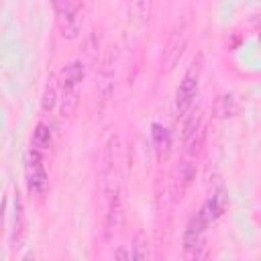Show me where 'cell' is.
I'll list each match as a JSON object with an SVG mask.
<instances>
[{"mask_svg": "<svg viewBox=\"0 0 261 261\" xmlns=\"http://www.w3.org/2000/svg\"><path fill=\"white\" fill-rule=\"evenodd\" d=\"M114 57H116L114 47H106L104 49V55L100 59L98 73H96L94 96H96V104H98V110L100 112L106 108V104L110 102L112 92H114Z\"/></svg>", "mask_w": 261, "mask_h": 261, "instance_id": "1", "label": "cell"}, {"mask_svg": "<svg viewBox=\"0 0 261 261\" xmlns=\"http://www.w3.org/2000/svg\"><path fill=\"white\" fill-rule=\"evenodd\" d=\"M202 67H204V55L198 53L194 57V61L190 63V67L186 69L181 82H179V88H177V94H175V106H177V112H186L196 94H198V86H200V75H202Z\"/></svg>", "mask_w": 261, "mask_h": 261, "instance_id": "2", "label": "cell"}, {"mask_svg": "<svg viewBox=\"0 0 261 261\" xmlns=\"http://www.w3.org/2000/svg\"><path fill=\"white\" fill-rule=\"evenodd\" d=\"M102 179H104L106 196H112L114 192L120 190V147H118V137H110L108 143H106Z\"/></svg>", "mask_w": 261, "mask_h": 261, "instance_id": "3", "label": "cell"}, {"mask_svg": "<svg viewBox=\"0 0 261 261\" xmlns=\"http://www.w3.org/2000/svg\"><path fill=\"white\" fill-rule=\"evenodd\" d=\"M186 45H188V24H186V20H181L171 29V33L165 41V47H163L161 61L167 67V71H171L179 63V59L186 51Z\"/></svg>", "mask_w": 261, "mask_h": 261, "instance_id": "4", "label": "cell"}, {"mask_svg": "<svg viewBox=\"0 0 261 261\" xmlns=\"http://www.w3.org/2000/svg\"><path fill=\"white\" fill-rule=\"evenodd\" d=\"M84 24V6L80 0H67V4L57 12V27L63 39H75Z\"/></svg>", "mask_w": 261, "mask_h": 261, "instance_id": "5", "label": "cell"}, {"mask_svg": "<svg viewBox=\"0 0 261 261\" xmlns=\"http://www.w3.org/2000/svg\"><path fill=\"white\" fill-rule=\"evenodd\" d=\"M24 175H27V186L31 194H43L47 188V171L43 165V157L39 149H31L27 153V165H24Z\"/></svg>", "mask_w": 261, "mask_h": 261, "instance_id": "6", "label": "cell"}, {"mask_svg": "<svg viewBox=\"0 0 261 261\" xmlns=\"http://www.w3.org/2000/svg\"><path fill=\"white\" fill-rule=\"evenodd\" d=\"M124 224V206L120 190L108 196V210H106V234H114Z\"/></svg>", "mask_w": 261, "mask_h": 261, "instance_id": "7", "label": "cell"}, {"mask_svg": "<svg viewBox=\"0 0 261 261\" xmlns=\"http://www.w3.org/2000/svg\"><path fill=\"white\" fill-rule=\"evenodd\" d=\"M86 75V63L82 59H73L69 61L63 69H61V75H59V84H61V90H77L80 82L84 80Z\"/></svg>", "mask_w": 261, "mask_h": 261, "instance_id": "8", "label": "cell"}, {"mask_svg": "<svg viewBox=\"0 0 261 261\" xmlns=\"http://www.w3.org/2000/svg\"><path fill=\"white\" fill-rule=\"evenodd\" d=\"M226 206H228V196H226L224 190H218L214 196H210V198L200 206L198 212H200L208 222H214L216 218H220V216L224 214Z\"/></svg>", "mask_w": 261, "mask_h": 261, "instance_id": "9", "label": "cell"}, {"mask_svg": "<svg viewBox=\"0 0 261 261\" xmlns=\"http://www.w3.org/2000/svg\"><path fill=\"white\" fill-rule=\"evenodd\" d=\"M194 179H196V157L192 153H186L175 167V181L181 190H186L188 186H192Z\"/></svg>", "mask_w": 261, "mask_h": 261, "instance_id": "10", "label": "cell"}, {"mask_svg": "<svg viewBox=\"0 0 261 261\" xmlns=\"http://www.w3.org/2000/svg\"><path fill=\"white\" fill-rule=\"evenodd\" d=\"M153 12V0H128V16L137 27L149 22Z\"/></svg>", "mask_w": 261, "mask_h": 261, "instance_id": "11", "label": "cell"}, {"mask_svg": "<svg viewBox=\"0 0 261 261\" xmlns=\"http://www.w3.org/2000/svg\"><path fill=\"white\" fill-rule=\"evenodd\" d=\"M237 110H239V106H237V98L232 94H222L212 104V114L216 118H230L237 114Z\"/></svg>", "mask_w": 261, "mask_h": 261, "instance_id": "12", "label": "cell"}, {"mask_svg": "<svg viewBox=\"0 0 261 261\" xmlns=\"http://www.w3.org/2000/svg\"><path fill=\"white\" fill-rule=\"evenodd\" d=\"M186 112H188V110H186ZM200 122H202V108L196 106V108H192V110L186 114V118H184V124H181V141H184V143L192 141V137L198 135Z\"/></svg>", "mask_w": 261, "mask_h": 261, "instance_id": "13", "label": "cell"}, {"mask_svg": "<svg viewBox=\"0 0 261 261\" xmlns=\"http://www.w3.org/2000/svg\"><path fill=\"white\" fill-rule=\"evenodd\" d=\"M151 137H153L157 155H159V157H167V153H169V149H171V137H169L167 128L155 122V124L151 126Z\"/></svg>", "mask_w": 261, "mask_h": 261, "instance_id": "14", "label": "cell"}, {"mask_svg": "<svg viewBox=\"0 0 261 261\" xmlns=\"http://www.w3.org/2000/svg\"><path fill=\"white\" fill-rule=\"evenodd\" d=\"M77 108V90H61V104H59V116L71 118Z\"/></svg>", "mask_w": 261, "mask_h": 261, "instance_id": "15", "label": "cell"}, {"mask_svg": "<svg viewBox=\"0 0 261 261\" xmlns=\"http://www.w3.org/2000/svg\"><path fill=\"white\" fill-rule=\"evenodd\" d=\"M33 147L43 151L51 147V126H47L45 122H39L33 130Z\"/></svg>", "mask_w": 261, "mask_h": 261, "instance_id": "16", "label": "cell"}, {"mask_svg": "<svg viewBox=\"0 0 261 261\" xmlns=\"http://www.w3.org/2000/svg\"><path fill=\"white\" fill-rule=\"evenodd\" d=\"M24 237V210H22V202L16 194V216H14V234H12V245L20 247Z\"/></svg>", "mask_w": 261, "mask_h": 261, "instance_id": "17", "label": "cell"}, {"mask_svg": "<svg viewBox=\"0 0 261 261\" xmlns=\"http://www.w3.org/2000/svg\"><path fill=\"white\" fill-rule=\"evenodd\" d=\"M57 104V80L55 77H49V84L45 86V92H43V98H41V108L43 112H51Z\"/></svg>", "mask_w": 261, "mask_h": 261, "instance_id": "18", "label": "cell"}, {"mask_svg": "<svg viewBox=\"0 0 261 261\" xmlns=\"http://www.w3.org/2000/svg\"><path fill=\"white\" fill-rule=\"evenodd\" d=\"M149 241L147 237L139 230L133 239V251H130V259H137V261H143V259H149Z\"/></svg>", "mask_w": 261, "mask_h": 261, "instance_id": "19", "label": "cell"}, {"mask_svg": "<svg viewBox=\"0 0 261 261\" xmlns=\"http://www.w3.org/2000/svg\"><path fill=\"white\" fill-rule=\"evenodd\" d=\"M51 4H53V8H55V12H59V10L67 4V0H51Z\"/></svg>", "mask_w": 261, "mask_h": 261, "instance_id": "20", "label": "cell"}]
</instances>
